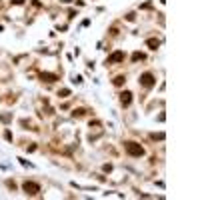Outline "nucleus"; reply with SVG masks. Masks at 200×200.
<instances>
[{
	"label": "nucleus",
	"mask_w": 200,
	"mask_h": 200,
	"mask_svg": "<svg viewBox=\"0 0 200 200\" xmlns=\"http://www.w3.org/2000/svg\"><path fill=\"white\" fill-rule=\"evenodd\" d=\"M126 152H128V154H132V156H140L144 150H142L140 146H136L134 142H128V144H126Z\"/></svg>",
	"instance_id": "nucleus-1"
},
{
	"label": "nucleus",
	"mask_w": 200,
	"mask_h": 200,
	"mask_svg": "<svg viewBox=\"0 0 200 200\" xmlns=\"http://www.w3.org/2000/svg\"><path fill=\"white\" fill-rule=\"evenodd\" d=\"M24 190H26L28 194H36V192H40V186L34 184V182H26V184H24Z\"/></svg>",
	"instance_id": "nucleus-2"
},
{
	"label": "nucleus",
	"mask_w": 200,
	"mask_h": 200,
	"mask_svg": "<svg viewBox=\"0 0 200 200\" xmlns=\"http://www.w3.org/2000/svg\"><path fill=\"white\" fill-rule=\"evenodd\" d=\"M140 82H142L144 86H152V84H154V76H152V74H142Z\"/></svg>",
	"instance_id": "nucleus-3"
},
{
	"label": "nucleus",
	"mask_w": 200,
	"mask_h": 200,
	"mask_svg": "<svg viewBox=\"0 0 200 200\" xmlns=\"http://www.w3.org/2000/svg\"><path fill=\"white\" fill-rule=\"evenodd\" d=\"M124 58V54L122 52H114V54L110 56V58H108V62H118V60H122Z\"/></svg>",
	"instance_id": "nucleus-4"
},
{
	"label": "nucleus",
	"mask_w": 200,
	"mask_h": 200,
	"mask_svg": "<svg viewBox=\"0 0 200 200\" xmlns=\"http://www.w3.org/2000/svg\"><path fill=\"white\" fill-rule=\"evenodd\" d=\"M130 96H132L130 92H124V94H122V104H124V106H128V104H130Z\"/></svg>",
	"instance_id": "nucleus-5"
},
{
	"label": "nucleus",
	"mask_w": 200,
	"mask_h": 200,
	"mask_svg": "<svg viewBox=\"0 0 200 200\" xmlns=\"http://www.w3.org/2000/svg\"><path fill=\"white\" fill-rule=\"evenodd\" d=\"M148 46H152V48H156V46H158V40H148Z\"/></svg>",
	"instance_id": "nucleus-6"
}]
</instances>
